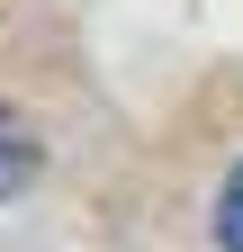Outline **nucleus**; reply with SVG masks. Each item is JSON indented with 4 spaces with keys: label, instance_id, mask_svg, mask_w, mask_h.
Masks as SVG:
<instances>
[{
    "label": "nucleus",
    "instance_id": "f03ea898",
    "mask_svg": "<svg viewBox=\"0 0 243 252\" xmlns=\"http://www.w3.org/2000/svg\"><path fill=\"white\" fill-rule=\"evenodd\" d=\"M216 243L225 252H243V162L225 171V189H216Z\"/></svg>",
    "mask_w": 243,
    "mask_h": 252
},
{
    "label": "nucleus",
    "instance_id": "f257e3e1",
    "mask_svg": "<svg viewBox=\"0 0 243 252\" xmlns=\"http://www.w3.org/2000/svg\"><path fill=\"white\" fill-rule=\"evenodd\" d=\"M36 162H45V153H36V126H27L18 108H0V198H18V189L36 180Z\"/></svg>",
    "mask_w": 243,
    "mask_h": 252
}]
</instances>
